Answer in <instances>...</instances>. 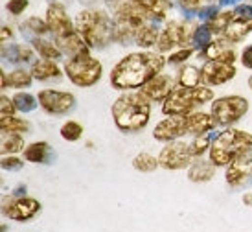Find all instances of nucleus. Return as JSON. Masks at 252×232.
<instances>
[{
	"label": "nucleus",
	"mask_w": 252,
	"mask_h": 232,
	"mask_svg": "<svg viewBox=\"0 0 252 232\" xmlns=\"http://www.w3.org/2000/svg\"><path fill=\"white\" fill-rule=\"evenodd\" d=\"M166 65H168V59L160 52H153V50L131 52L112 66L109 81L112 89L116 91H140L147 81H151L155 76L164 72Z\"/></svg>",
	"instance_id": "1"
},
{
	"label": "nucleus",
	"mask_w": 252,
	"mask_h": 232,
	"mask_svg": "<svg viewBox=\"0 0 252 232\" xmlns=\"http://www.w3.org/2000/svg\"><path fill=\"white\" fill-rule=\"evenodd\" d=\"M153 101L142 91H129L120 94L111 107L112 122L118 131L126 134L140 133L151 120Z\"/></svg>",
	"instance_id": "2"
},
{
	"label": "nucleus",
	"mask_w": 252,
	"mask_h": 232,
	"mask_svg": "<svg viewBox=\"0 0 252 232\" xmlns=\"http://www.w3.org/2000/svg\"><path fill=\"white\" fill-rule=\"evenodd\" d=\"M74 26L92 50H103L114 42V21L105 7H83L74 17Z\"/></svg>",
	"instance_id": "3"
},
{
	"label": "nucleus",
	"mask_w": 252,
	"mask_h": 232,
	"mask_svg": "<svg viewBox=\"0 0 252 232\" xmlns=\"http://www.w3.org/2000/svg\"><path fill=\"white\" fill-rule=\"evenodd\" d=\"M249 149H252V133L236 127H224L214 136L208 159L217 168H228L232 161H236L239 155Z\"/></svg>",
	"instance_id": "4"
},
{
	"label": "nucleus",
	"mask_w": 252,
	"mask_h": 232,
	"mask_svg": "<svg viewBox=\"0 0 252 232\" xmlns=\"http://www.w3.org/2000/svg\"><path fill=\"white\" fill-rule=\"evenodd\" d=\"M214 91L212 87L206 85H199L193 89H186V87H179L171 91L168 98L162 103V114L164 116H188L193 111H197L201 105L212 103L214 101Z\"/></svg>",
	"instance_id": "5"
},
{
	"label": "nucleus",
	"mask_w": 252,
	"mask_h": 232,
	"mask_svg": "<svg viewBox=\"0 0 252 232\" xmlns=\"http://www.w3.org/2000/svg\"><path fill=\"white\" fill-rule=\"evenodd\" d=\"M199 26L197 19H168L162 24L158 42H157V52L166 54V52H175L179 48H188L193 46V35Z\"/></svg>",
	"instance_id": "6"
},
{
	"label": "nucleus",
	"mask_w": 252,
	"mask_h": 232,
	"mask_svg": "<svg viewBox=\"0 0 252 232\" xmlns=\"http://www.w3.org/2000/svg\"><path fill=\"white\" fill-rule=\"evenodd\" d=\"M64 76L70 79V83L81 89H89L98 83L101 76H103V66L99 63V59L94 56L87 54V56L77 57H66L63 65Z\"/></svg>",
	"instance_id": "7"
},
{
	"label": "nucleus",
	"mask_w": 252,
	"mask_h": 232,
	"mask_svg": "<svg viewBox=\"0 0 252 232\" xmlns=\"http://www.w3.org/2000/svg\"><path fill=\"white\" fill-rule=\"evenodd\" d=\"M249 113V99L239 94H228L216 98L210 103V114L217 127H232Z\"/></svg>",
	"instance_id": "8"
},
{
	"label": "nucleus",
	"mask_w": 252,
	"mask_h": 232,
	"mask_svg": "<svg viewBox=\"0 0 252 232\" xmlns=\"http://www.w3.org/2000/svg\"><path fill=\"white\" fill-rule=\"evenodd\" d=\"M105 9L111 13L114 22L127 24V26H131L134 30H138L146 22L151 21L149 13L140 4H136L134 0H107Z\"/></svg>",
	"instance_id": "9"
},
{
	"label": "nucleus",
	"mask_w": 252,
	"mask_h": 232,
	"mask_svg": "<svg viewBox=\"0 0 252 232\" xmlns=\"http://www.w3.org/2000/svg\"><path fill=\"white\" fill-rule=\"evenodd\" d=\"M37 99L42 111L52 116H64L72 113L77 105V98L72 92L57 89H42L37 92Z\"/></svg>",
	"instance_id": "10"
},
{
	"label": "nucleus",
	"mask_w": 252,
	"mask_h": 232,
	"mask_svg": "<svg viewBox=\"0 0 252 232\" xmlns=\"http://www.w3.org/2000/svg\"><path fill=\"white\" fill-rule=\"evenodd\" d=\"M41 212V203L30 196H6L2 201V214L11 221L26 223Z\"/></svg>",
	"instance_id": "11"
},
{
	"label": "nucleus",
	"mask_w": 252,
	"mask_h": 232,
	"mask_svg": "<svg viewBox=\"0 0 252 232\" xmlns=\"http://www.w3.org/2000/svg\"><path fill=\"white\" fill-rule=\"evenodd\" d=\"M160 168L177 171V169H188L193 162V155L189 151V144L184 140H175L164 144V148L158 153Z\"/></svg>",
	"instance_id": "12"
},
{
	"label": "nucleus",
	"mask_w": 252,
	"mask_h": 232,
	"mask_svg": "<svg viewBox=\"0 0 252 232\" xmlns=\"http://www.w3.org/2000/svg\"><path fill=\"white\" fill-rule=\"evenodd\" d=\"M68 6H64L61 2H50L46 7V22H48L50 35L54 37H63L76 30L74 26V19L68 15Z\"/></svg>",
	"instance_id": "13"
},
{
	"label": "nucleus",
	"mask_w": 252,
	"mask_h": 232,
	"mask_svg": "<svg viewBox=\"0 0 252 232\" xmlns=\"http://www.w3.org/2000/svg\"><path fill=\"white\" fill-rule=\"evenodd\" d=\"M224 179H226V184L234 190L252 183V149L241 153L236 161H232V164L226 168Z\"/></svg>",
	"instance_id": "14"
},
{
	"label": "nucleus",
	"mask_w": 252,
	"mask_h": 232,
	"mask_svg": "<svg viewBox=\"0 0 252 232\" xmlns=\"http://www.w3.org/2000/svg\"><path fill=\"white\" fill-rule=\"evenodd\" d=\"M188 134V120L186 116H166L153 127V138L157 142H175Z\"/></svg>",
	"instance_id": "15"
},
{
	"label": "nucleus",
	"mask_w": 252,
	"mask_h": 232,
	"mask_svg": "<svg viewBox=\"0 0 252 232\" xmlns=\"http://www.w3.org/2000/svg\"><path fill=\"white\" fill-rule=\"evenodd\" d=\"M201 72H203V85L219 87V85L232 81L238 74V68H236V65L223 63V61H204Z\"/></svg>",
	"instance_id": "16"
},
{
	"label": "nucleus",
	"mask_w": 252,
	"mask_h": 232,
	"mask_svg": "<svg viewBox=\"0 0 252 232\" xmlns=\"http://www.w3.org/2000/svg\"><path fill=\"white\" fill-rule=\"evenodd\" d=\"M175 87H177V77H173L171 74H166V72H160V74L155 76L151 81H147L140 91L144 92L153 103H160L162 105L164 99L168 98Z\"/></svg>",
	"instance_id": "17"
},
{
	"label": "nucleus",
	"mask_w": 252,
	"mask_h": 232,
	"mask_svg": "<svg viewBox=\"0 0 252 232\" xmlns=\"http://www.w3.org/2000/svg\"><path fill=\"white\" fill-rule=\"evenodd\" d=\"M199 56L204 57L206 61H223V63L232 65H236V61H238V52L234 48V44L230 41H226L224 37H216L208 44V48Z\"/></svg>",
	"instance_id": "18"
},
{
	"label": "nucleus",
	"mask_w": 252,
	"mask_h": 232,
	"mask_svg": "<svg viewBox=\"0 0 252 232\" xmlns=\"http://www.w3.org/2000/svg\"><path fill=\"white\" fill-rule=\"evenodd\" d=\"M35 54L37 52L32 44H22V42L2 44V59L9 65H30L32 66L35 61Z\"/></svg>",
	"instance_id": "19"
},
{
	"label": "nucleus",
	"mask_w": 252,
	"mask_h": 232,
	"mask_svg": "<svg viewBox=\"0 0 252 232\" xmlns=\"http://www.w3.org/2000/svg\"><path fill=\"white\" fill-rule=\"evenodd\" d=\"M54 41H56V44L59 46V50L63 52V56H66V57L87 56V54H91V50H92L77 30H74V32H70V33H66V35H63V37H56Z\"/></svg>",
	"instance_id": "20"
},
{
	"label": "nucleus",
	"mask_w": 252,
	"mask_h": 232,
	"mask_svg": "<svg viewBox=\"0 0 252 232\" xmlns=\"http://www.w3.org/2000/svg\"><path fill=\"white\" fill-rule=\"evenodd\" d=\"M19 33H21L26 41H35V39H41V37H50V28L46 19L42 17H37V15H32V17H26L19 22Z\"/></svg>",
	"instance_id": "21"
},
{
	"label": "nucleus",
	"mask_w": 252,
	"mask_h": 232,
	"mask_svg": "<svg viewBox=\"0 0 252 232\" xmlns=\"http://www.w3.org/2000/svg\"><path fill=\"white\" fill-rule=\"evenodd\" d=\"M22 159L26 162H32V164H50L56 159V153L46 140H37L24 148Z\"/></svg>",
	"instance_id": "22"
},
{
	"label": "nucleus",
	"mask_w": 252,
	"mask_h": 232,
	"mask_svg": "<svg viewBox=\"0 0 252 232\" xmlns=\"http://www.w3.org/2000/svg\"><path fill=\"white\" fill-rule=\"evenodd\" d=\"M30 72L35 81H56L61 79L64 70L57 65V61H50V59H35L33 65L30 66Z\"/></svg>",
	"instance_id": "23"
},
{
	"label": "nucleus",
	"mask_w": 252,
	"mask_h": 232,
	"mask_svg": "<svg viewBox=\"0 0 252 232\" xmlns=\"http://www.w3.org/2000/svg\"><path fill=\"white\" fill-rule=\"evenodd\" d=\"M216 171H217V166L214 162L208 159H193V162L189 164V168L186 169V173H188V179L191 183H197V184H203V183H208L212 181L214 177H216Z\"/></svg>",
	"instance_id": "24"
},
{
	"label": "nucleus",
	"mask_w": 252,
	"mask_h": 232,
	"mask_svg": "<svg viewBox=\"0 0 252 232\" xmlns=\"http://www.w3.org/2000/svg\"><path fill=\"white\" fill-rule=\"evenodd\" d=\"M186 120H188V134L189 136L208 134L217 127L216 120L212 118V114L203 113V111H193L191 114L186 116Z\"/></svg>",
	"instance_id": "25"
},
{
	"label": "nucleus",
	"mask_w": 252,
	"mask_h": 232,
	"mask_svg": "<svg viewBox=\"0 0 252 232\" xmlns=\"http://www.w3.org/2000/svg\"><path fill=\"white\" fill-rule=\"evenodd\" d=\"M160 24L158 22L149 21L144 26L136 30V35H134V44L140 46L142 50H151L157 48V42H158V35H160Z\"/></svg>",
	"instance_id": "26"
},
{
	"label": "nucleus",
	"mask_w": 252,
	"mask_h": 232,
	"mask_svg": "<svg viewBox=\"0 0 252 232\" xmlns=\"http://www.w3.org/2000/svg\"><path fill=\"white\" fill-rule=\"evenodd\" d=\"M136 4H140L144 9H146L151 21L158 22V24H164L168 21V15L173 7V0H134Z\"/></svg>",
	"instance_id": "27"
},
{
	"label": "nucleus",
	"mask_w": 252,
	"mask_h": 232,
	"mask_svg": "<svg viewBox=\"0 0 252 232\" xmlns=\"http://www.w3.org/2000/svg\"><path fill=\"white\" fill-rule=\"evenodd\" d=\"M33 50L37 52V56L41 59H50V61H59L63 57V52L59 50V46L56 44L54 37H41V39H35V41L30 42Z\"/></svg>",
	"instance_id": "28"
},
{
	"label": "nucleus",
	"mask_w": 252,
	"mask_h": 232,
	"mask_svg": "<svg viewBox=\"0 0 252 232\" xmlns=\"http://www.w3.org/2000/svg\"><path fill=\"white\" fill-rule=\"evenodd\" d=\"M177 85L179 87H186V89H193L203 85V72L195 65H182L179 72H177Z\"/></svg>",
	"instance_id": "29"
},
{
	"label": "nucleus",
	"mask_w": 252,
	"mask_h": 232,
	"mask_svg": "<svg viewBox=\"0 0 252 232\" xmlns=\"http://www.w3.org/2000/svg\"><path fill=\"white\" fill-rule=\"evenodd\" d=\"M236 19V13L232 7H219L216 13L212 15L210 19L206 21V24L210 26V30L214 32V35H223L224 30L228 28V24Z\"/></svg>",
	"instance_id": "30"
},
{
	"label": "nucleus",
	"mask_w": 252,
	"mask_h": 232,
	"mask_svg": "<svg viewBox=\"0 0 252 232\" xmlns=\"http://www.w3.org/2000/svg\"><path fill=\"white\" fill-rule=\"evenodd\" d=\"M249 33H252V21H243V19H234L228 24V28L224 30V33L221 37H224L226 41H230L232 44H238L245 39Z\"/></svg>",
	"instance_id": "31"
},
{
	"label": "nucleus",
	"mask_w": 252,
	"mask_h": 232,
	"mask_svg": "<svg viewBox=\"0 0 252 232\" xmlns=\"http://www.w3.org/2000/svg\"><path fill=\"white\" fill-rule=\"evenodd\" d=\"M173 2L181 7L182 15L186 19H197L206 7L219 4V0H173Z\"/></svg>",
	"instance_id": "32"
},
{
	"label": "nucleus",
	"mask_w": 252,
	"mask_h": 232,
	"mask_svg": "<svg viewBox=\"0 0 252 232\" xmlns=\"http://www.w3.org/2000/svg\"><path fill=\"white\" fill-rule=\"evenodd\" d=\"M26 144L21 133H4L2 131V138H0V151L2 155H17L24 151Z\"/></svg>",
	"instance_id": "33"
},
{
	"label": "nucleus",
	"mask_w": 252,
	"mask_h": 232,
	"mask_svg": "<svg viewBox=\"0 0 252 232\" xmlns=\"http://www.w3.org/2000/svg\"><path fill=\"white\" fill-rule=\"evenodd\" d=\"M0 129H2L4 133L24 134L32 129V124H30L28 120L19 118L17 114H13V116H0Z\"/></svg>",
	"instance_id": "34"
},
{
	"label": "nucleus",
	"mask_w": 252,
	"mask_h": 232,
	"mask_svg": "<svg viewBox=\"0 0 252 232\" xmlns=\"http://www.w3.org/2000/svg\"><path fill=\"white\" fill-rule=\"evenodd\" d=\"M35 79L32 76V72L26 70V68H15V70L7 72V83H9V89H17V91H24L32 87Z\"/></svg>",
	"instance_id": "35"
},
{
	"label": "nucleus",
	"mask_w": 252,
	"mask_h": 232,
	"mask_svg": "<svg viewBox=\"0 0 252 232\" xmlns=\"http://www.w3.org/2000/svg\"><path fill=\"white\" fill-rule=\"evenodd\" d=\"M133 168L140 173H153L160 168V162H158V157L147 153V151H142L133 159Z\"/></svg>",
	"instance_id": "36"
},
{
	"label": "nucleus",
	"mask_w": 252,
	"mask_h": 232,
	"mask_svg": "<svg viewBox=\"0 0 252 232\" xmlns=\"http://www.w3.org/2000/svg\"><path fill=\"white\" fill-rule=\"evenodd\" d=\"M11 98H13V103L17 107V113H32L39 105L37 96H33L32 92H26V91H17Z\"/></svg>",
	"instance_id": "37"
},
{
	"label": "nucleus",
	"mask_w": 252,
	"mask_h": 232,
	"mask_svg": "<svg viewBox=\"0 0 252 232\" xmlns=\"http://www.w3.org/2000/svg\"><path fill=\"white\" fill-rule=\"evenodd\" d=\"M214 39H216V35H214V32L210 30V26L206 22H199V26L195 30V35H193V48L199 54H203Z\"/></svg>",
	"instance_id": "38"
},
{
	"label": "nucleus",
	"mask_w": 252,
	"mask_h": 232,
	"mask_svg": "<svg viewBox=\"0 0 252 232\" xmlns=\"http://www.w3.org/2000/svg\"><path fill=\"white\" fill-rule=\"evenodd\" d=\"M59 134L66 142H77L83 136V126L76 120H66L59 129Z\"/></svg>",
	"instance_id": "39"
},
{
	"label": "nucleus",
	"mask_w": 252,
	"mask_h": 232,
	"mask_svg": "<svg viewBox=\"0 0 252 232\" xmlns=\"http://www.w3.org/2000/svg\"><path fill=\"white\" fill-rule=\"evenodd\" d=\"M212 142H214V136L210 133L201 134V136H193V140L189 142V151L193 155V159H201L206 151H210Z\"/></svg>",
	"instance_id": "40"
},
{
	"label": "nucleus",
	"mask_w": 252,
	"mask_h": 232,
	"mask_svg": "<svg viewBox=\"0 0 252 232\" xmlns=\"http://www.w3.org/2000/svg\"><path fill=\"white\" fill-rule=\"evenodd\" d=\"M197 50L193 48V46H188V48H179L175 50V52H171L166 59H168V65H171V66H182V65H186V61H188L189 57L195 54Z\"/></svg>",
	"instance_id": "41"
},
{
	"label": "nucleus",
	"mask_w": 252,
	"mask_h": 232,
	"mask_svg": "<svg viewBox=\"0 0 252 232\" xmlns=\"http://www.w3.org/2000/svg\"><path fill=\"white\" fill-rule=\"evenodd\" d=\"M24 168V159L19 155H4L2 157V169L6 171H19Z\"/></svg>",
	"instance_id": "42"
},
{
	"label": "nucleus",
	"mask_w": 252,
	"mask_h": 232,
	"mask_svg": "<svg viewBox=\"0 0 252 232\" xmlns=\"http://www.w3.org/2000/svg\"><path fill=\"white\" fill-rule=\"evenodd\" d=\"M28 7H30V0H7L6 2V11L11 17H21Z\"/></svg>",
	"instance_id": "43"
},
{
	"label": "nucleus",
	"mask_w": 252,
	"mask_h": 232,
	"mask_svg": "<svg viewBox=\"0 0 252 232\" xmlns=\"http://www.w3.org/2000/svg\"><path fill=\"white\" fill-rule=\"evenodd\" d=\"M13 114H17V107L13 103V98L2 94V98H0V116H13Z\"/></svg>",
	"instance_id": "44"
},
{
	"label": "nucleus",
	"mask_w": 252,
	"mask_h": 232,
	"mask_svg": "<svg viewBox=\"0 0 252 232\" xmlns=\"http://www.w3.org/2000/svg\"><path fill=\"white\" fill-rule=\"evenodd\" d=\"M232 9H234V13H236L238 19L252 21V4H249V2H245V0H243V2H239V4H236Z\"/></svg>",
	"instance_id": "45"
},
{
	"label": "nucleus",
	"mask_w": 252,
	"mask_h": 232,
	"mask_svg": "<svg viewBox=\"0 0 252 232\" xmlns=\"http://www.w3.org/2000/svg\"><path fill=\"white\" fill-rule=\"evenodd\" d=\"M239 63L243 68L247 70H252V44L245 46V48L241 50V54H239Z\"/></svg>",
	"instance_id": "46"
},
{
	"label": "nucleus",
	"mask_w": 252,
	"mask_h": 232,
	"mask_svg": "<svg viewBox=\"0 0 252 232\" xmlns=\"http://www.w3.org/2000/svg\"><path fill=\"white\" fill-rule=\"evenodd\" d=\"M13 39V28L11 26H2V32H0V41L6 44L7 41H11Z\"/></svg>",
	"instance_id": "47"
},
{
	"label": "nucleus",
	"mask_w": 252,
	"mask_h": 232,
	"mask_svg": "<svg viewBox=\"0 0 252 232\" xmlns=\"http://www.w3.org/2000/svg\"><path fill=\"white\" fill-rule=\"evenodd\" d=\"M83 7H103L107 0H77Z\"/></svg>",
	"instance_id": "48"
},
{
	"label": "nucleus",
	"mask_w": 252,
	"mask_h": 232,
	"mask_svg": "<svg viewBox=\"0 0 252 232\" xmlns=\"http://www.w3.org/2000/svg\"><path fill=\"white\" fill-rule=\"evenodd\" d=\"M0 89L2 91H6V89H9V83H7V72H0Z\"/></svg>",
	"instance_id": "49"
},
{
	"label": "nucleus",
	"mask_w": 252,
	"mask_h": 232,
	"mask_svg": "<svg viewBox=\"0 0 252 232\" xmlns=\"http://www.w3.org/2000/svg\"><path fill=\"white\" fill-rule=\"evenodd\" d=\"M243 2V0H219V6L221 7H234L236 4Z\"/></svg>",
	"instance_id": "50"
},
{
	"label": "nucleus",
	"mask_w": 252,
	"mask_h": 232,
	"mask_svg": "<svg viewBox=\"0 0 252 232\" xmlns=\"http://www.w3.org/2000/svg\"><path fill=\"white\" fill-rule=\"evenodd\" d=\"M243 204L245 206H252V194H243Z\"/></svg>",
	"instance_id": "51"
},
{
	"label": "nucleus",
	"mask_w": 252,
	"mask_h": 232,
	"mask_svg": "<svg viewBox=\"0 0 252 232\" xmlns=\"http://www.w3.org/2000/svg\"><path fill=\"white\" fill-rule=\"evenodd\" d=\"M50 2H61V4H64V6H68L72 0H48V4H50Z\"/></svg>",
	"instance_id": "52"
},
{
	"label": "nucleus",
	"mask_w": 252,
	"mask_h": 232,
	"mask_svg": "<svg viewBox=\"0 0 252 232\" xmlns=\"http://www.w3.org/2000/svg\"><path fill=\"white\" fill-rule=\"evenodd\" d=\"M247 83H249V89L252 91V74H251V77H249V81H247Z\"/></svg>",
	"instance_id": "53"
},
{
	"label": "nucleus",
	"mask_w": 252,
	"mask_h": 232,
	"mask_svg": "<svg viewBox=\"0 0 252 232\" xmlns=\"http://www.w3.org/2000/svg\"><path fill=\"white\" fill-rule=\"evenodd\" d=\"M245 2H249V4H252V0H245Z\"/></svg>",
	"instance_id": "54"
}]
</instances>
